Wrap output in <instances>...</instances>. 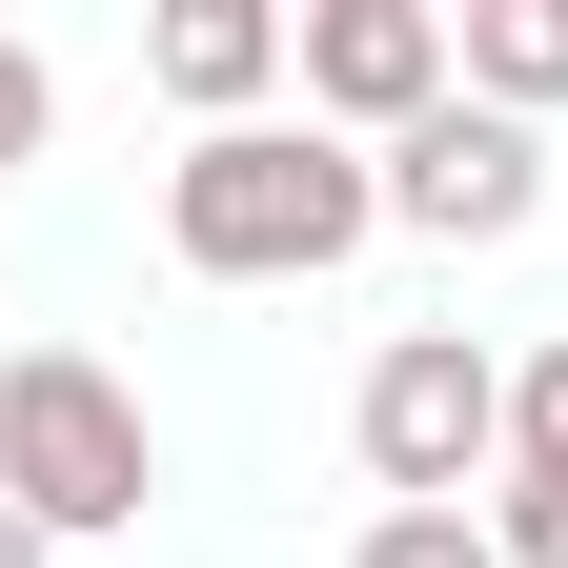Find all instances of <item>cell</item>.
Here are the masks:
<instances>
[{"label": "cell", "mask_w": 568, "mask_h": 568, "mask_svg": "<svg viewBox=\"0 0 568 568\" xmlns=\"http://www.w3.org/2000/svg\"><path fill=\"white\" fill-rule=\"evenodd\" d=\"M142 61H163V102H203V142H224L284 61H305V21H264V0H163V41H142Z\"/></svg>", "instance_id": "8992f818"}, {"label": "cell", "mask_w": 568, "mask_h": 568, "mask_svg": "<svg viewBox=\"0 0 568 568\" xmlns=\"http://www.w3.org/2000/svg\"><path fill=\"white\" fill-rule=\"evenodd\" d=\"M142 487H163L142 386L82 366V345H21V366H0V508H21L41 548H82V528H142Z\"/></svg>", "instance_id": "7a4b0ae2"}, {"label": "cell", "mask_w": 568, "mask_h": 568, "mask_svg": "<svg viewBox=\"0 0 568 568\" xmlns=\"http://www.w3.org/2000/svg\"><path fill=\"white\" fill-rule=\"evenodd\" d=\"M467 102H508V122L568 102V0H467Z\"/></svg>", "instance_id": "52a82bcc"}, {"label": "cell", "mask_w": 568, "mask_h": 568, "mask_svg": "<svg viewBox=\"0 0 568 568\" xmlns=\"http://www.w3.org/2000/svg\"><path fill=\"white\" fill-rule=\"evenodd\" d=\"M366 568H508V548H487V508H386Z\"/></svg>", "instance_id": "ba28073f"}, {"label": "cell", "mask_w": 568, "mask_h": 568, "mask_svg": "<svg viewBox=\"0 0 568 568\" xmlns=\"http://www.w3.org/2000/svg\"><path fill=\"white\" fill-rule=\"evenodd\" d=\"M366 224H386V163H345L325 122H224L163 163V244L203 284H325Z\"/></svg>", "instance_id": "6da1fadb"}, {"label": "cell", "mask_w": 568, "mask_h": 568, "mask_svg": "<svg viewBox=\"0 0 568 568\" xmlns=\"http://www.w3.org/2000/svg\"><path fill=\"white\" fill-rule=\"evenodd\" d=\"M447 21H426V0H325L305 21V102L325 122H366V142H406V122H447Z\"/></svg>", "instance_id": "5b68a950"}, {"label": "cell", "mask_w": 568, "mask_h": 568, "mask_svg": "<svg viewBox=\"0 0 568 568\" xmlns=\"http://www.w3.org/2000/svg\"><path fill=\"white\" fill-rule=\"evenodd\" d=\"M0 568H61V548H41V528H21V508H0Z\"/></svg>", "instance_id": "7c38bea8"}, {"label": "cell", "mask_w": 568, "mask_h": 568, "mask_svg": "<svg viewBox=\"0 0 568 568\" xmlns=\"http://www.w3.org/2000/svg\"><path fill=\"white\" fill-rule=\"evenodd\" d=\"M528 203H548V142L508 102H447V122L386 142V224H426V244H508Z\"/></svg>", "instance_id": "277c9868"}, {"label": "cell", "mask_w": 568, "mask_h": 568, "mask_svg": "<svg viewBox=\"0 0 568 568\" xmlns=\"http://www.w3.org/2000/svg\"><path fill=\"white\" fill-rule=\"evenodd\" d=\"M487 548H508V568H568V467H508V508H487Z\"/></svg>", "instance_id": "9c48e42d"}, {"label": "cell", "mask_w": 568, "mask_h": 568, "mask_svg": "<svg viewBox=\"0 0 568 568\" xmlns=\"http://www.w3.org/2000/svg\"><path fill=\"white\" fill-rule=\"evenodd\" d=\"M508 447V366H487L467 325H406L366 366V467L406 487V508H467V467Z\"/></svg>", "instance_id": "3957f363"}, {"label": "cell", "mask_w": 568, "mask_h": 568, "mask_svg": "<svg viewBox=\"0 0 568 568\" xmlns=\"http://www.w3.org/2000/svg\"><path fill=\"white\" fill-rule=\"evenodd\" d=\"M508 467H568V345H548V366H508Z\"/></svg>", "instance_id": "30bf717a"}, {"label": "cell", "mask_w": 568, "mask_h": 568, "mask_svg": "<svg viewBox=\"0 0 568 568\" xmlns=\"http://www.w3.org/2000/svg\"><path fill=\"white\" fill-rule=\"evenodd\" d=\"M41 122H61V82H41L21 41H0V163H41Z\"/></svg>", "instance_id": "8fae6325"}]
</instances>
